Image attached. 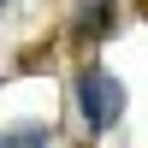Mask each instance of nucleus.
I'll use <instances>...</instances> for the list:
<instances>
[{
	"label": "nucleus",
	"instance_id": "nucleus-1",
	"mask_svg": "<svg viewBox=\"0 0 148 148\" xmlns=\"http://www.w3.org/2000/svg\"><path fill=\"white\" fill-rule=\"evenodd\" d=\"M77 107H83V125L89 130H113L119 113H125V83L107 65H83L77 71Z\"/></svg>",
	"mask_w": 148,
	"mask_h": 148
},
{
	"label": "nucleus",
	"instance_id": "nucleus-2",
	"mask_svg": "<svg viewBox=\"0 0 148 148\" xmlns=\"http://www.w3.org/2000/svg\"><path fill=\"white\" fill-rule=\"evenodd\" d=\"M0 148H53V130L47 125H12V130H0Z\"/></svg>",
	"mask_w": 148,
	"mask_h": 148
},
{
	"label": "nucleus",
	"instance_id": "nucleus-3",
	"mask_svg": "<svg viewBox=\"0 0 148 148\" xmlns=\"http://www.w3.org/2000/svg\"><path fill=\"white\" fill-rule=\"evenodd\" d=\"M107 30H113V6L107 0H89L83 18H77V36H107Z\"/></svg>",
	"mask_w": 148,
	"mask_h": 148
},
{
	"label": "nucleus",
	"instance_id": "nucleus-4",
	"mask_svg": "<svg viewBox=\"0 0 148 148\" xmlns=\"http://www.w3.org/2000/svg\"><path fill=\"white\" fill-rule=\"evenodd\" d=\"M0 6H6V0H0Z\"/></svg>",
	"mask_w": 148,
	"mask_h": 148
}]
</instances>
